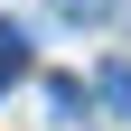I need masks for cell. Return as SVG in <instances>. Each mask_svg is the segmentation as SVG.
<instances>
[{
    "mask_svg": "<svg viewBox=\"0 0 131 131\" xmlns=\"http://www.w3.org/2000/svg\"><path fill=\"white\" fill-rule=\"evenodd\" d=\"M94 103H103L112 122H131V66H103V75H94Z\"/></svg>",
    "mask_w": 131,
    "mask_h": 131,
    "instance_id": "obj_1",
    "label": "cell"
},
{
    "mask_svg": "<svg viewBox=\"0 0 131 131\" xmlns=\"http://www.w3.org/2000/svg\"><path fill=\"white\" fill-rule=\"evenodd\" d=\"M19 75H28V47H19V38H0V84H19Z\"/></svg>",
    "mask_w": 131,
    "mask_h": 131,
    "instance_id": "obj_2",
    "label": "cell"
},
{
    "mask_svg": "<svg viewBox=\"0 0 131 131\" xmlns=\"http://www.w3.org/2000/svg\"><path fill=\"white\" fill-rule=\"evenodd\" d=\"M66 19H112V0H56Z\"/></svg>",
    "mask_w": 131,
    "mask_h": 131,
    "instance_id": "obj_3",
    "label": "cell"
}]
</instances>
